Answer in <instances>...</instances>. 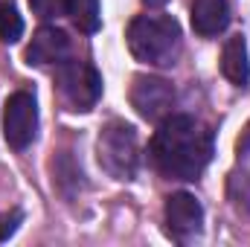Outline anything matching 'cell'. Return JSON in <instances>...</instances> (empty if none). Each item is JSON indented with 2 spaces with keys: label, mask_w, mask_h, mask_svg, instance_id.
Masks as SVG:
<instances>
[{
  "label": "cell",
  "mask_w": 250,
  "mask_h": 247,
  "mask_svg": "<svg viewBox=\"0 0 250 247\" xmlns=\"http://www.w3.org/2000/svg\"><path fill=\"white\" fill-rule=\"evenodd\" d=\"M148 151L160 175L195 181L212 160V131L189 114H172L154 131Z\"/></svg>",
  "instance_id": "6da1fadb"
},
{
  "label": "cell",
  "mask_w": 250,
  "mask_h": 247,
  "mask_svg": "<svg viewBox=\"0 0 250 247\" xmlns=\"http://www.w3.org/2000/svg\"><path fill=\"white\" fill-rule=\"evenodd\" d=\"M125 41L137 62L172 67L181 53V26L169 15H140L131 21Z\"/></svg>",
  "instance_id": "7a4b0ae2"
},
{
  "label": "cell",
  "mask_w": 250,
  "mask_h": 247,
  "mask_svg": "<svg viewBox=\"0 0 250 247\" xmlns=\"http://www.w3.org/2000/svg\"><path fill=\"white\" fill-rule=\"evenodd\" d=\"M99 163L102 169L117 178L131 181L140 163V145H137V131L125 123H108L99 134Z\"/></svg>",
  "instance_id": "3957f363"
},
{
  "label": "cell",
  "mask_w": 250,
  "mask_h": 247,
  "mask_svg": "<svg viewBox=\"0 0 250 247\" xmlns=\"http://www.w3.org/2000/svg\"><path fill=\"white\" fill-rule=\"evenodd\" d=\"M56 82L62 99L73 111H90L102 96V76L87 62H62Z\"/></svg>",
  "instance_id": "277c9868"
},
{
  "label": "cell",
  "mask_w": 250,
  "mask_h": 247,
  "mask_svg": "<svg viewBox=\"0 0 250 247\" xmlns=\"http://www.w3.org/2000/svg\"><path fill=\"white\" fill-rule=\"evenodd\" d=\"M131 105L148 123H163L175 108V87L160 76H137L131 84Z\"/></svg>",
  "instance_id": "5b68a950"
},
{
  "label": "cell",
  "mask_w": 250,
  "mask_h": 247,
  "mask_svg": "<svg viewBox=\"0 0 250 247\" xmlns=\"http://www.w3.org/2000/svg\"><path fill=\"white\" fill-rule=\"evenodd\" d=\"M35 131H38V108H35L32 93H26V90L12 93L6 102V117H3L6 143L15 151H23L35 140Z\"/></svg>",
  "instance_id": "8992f818"
},
{
  "label": "cell",
  "mask_w": 250,
  "mask_h": 247,
  "mask_svg": "<svg viewBox=\"0 0 250 247\" xmlns=\"http://www.w3.org/2000/svg\"><path fill=\"white\" fill-rule=\"evenodd\" d=\"M204 209L189 192H175L166 198V230L175 242H189L201 233Z\"/></svg>",
  "instance_id": "52a82bcc"
},
{
  "label": "cell",
  "mask_w": 250,
  "mask_h": 247,
  "mask_svg": "<svg viewBox=\"0 0 250 247\" xmlns=\"http://www.w3.org/2000/svg\"><path fill=\"white\" fill-rule=\"evenodd\" d=\"M70 56V38L67 32L56 29V26H41L29 47H26V62L35 67H47V64H62Z\"/></svg>",
  "instance_id": "ba28073f"
},
{
  "label": "cell",
  "mask_w": 250,
  "mask_h": 247,
  "mask_svg": "<svg viewBox=\"0 0 250 247\" xmlns=\"http://www.w3.org/2000/svg\"><path fill=\"white\" fill-rule=\"evenodd\" d=\"M189 15H192V29L201 38L218 35L230 23V6H227V0H195Z\"/></svg>",
  "instance_id": "9c48e42d"
},
{
  "label": "cell",
  "mask_w": 250,
  "mask_h": 247,
  "mask_svg": "<svg viewBox=\"0 0 250 247\" xmlns=\"http://www.w3.org/2000/svg\"><path fill=\"white\" fill-rule=\"evenodd\" d=\"M221 73H224L233 84H239V87H245L250 82L248 44H245L242 35H233V38L224 44V53H221Z\"/></svg>",
  "instance_id": "30bf717a"
},
{
  "label": "cell",
  "mask_w": 250,
  "mask_h": 247,
  "mask_svg": "<svg viewBox=\"0 0 250 247\" xmlns=\"http://www.w3.org/2000/svg\"><path fill=\"white\" fill-rule=\"evenodd\" d=\"M70 21L76 23L79 32H96L99 23H102V15H99V0H70V9H67Z\"/></svg>",
  "instance_id": "8fae6325"
},
{
  "label": "cell",
  "mask_w": 250,
  "mask_h": 247,
  "mask_svg": "<svg viewBox=\"0 0 250 247\" xmlns=\"http://www.w3.org/2000/svg\"><path fill=\"white\" fill-rule=\"evenodd\" d=\"M23 35V18L15 6V0H0V41L15 44Z\"/></svg>",
  "instance_id": "7c38bea8"
},
{
  "label": "cell",
  "mask_w": 250,
  "mask_h": 247,
  "mask_svg": "<svg viewBox=\"0 0 250 247\" xmlns=\"http://www.w3.org/2000/svg\"><path fill=\"white\" fill-rule=\"evenodd\" d=\"M32 12L41 18V21H53V18H62L70 9V0H29Z\"/></svg>",
  "instance_id": "4fadbf2b"
},
{
  "label": "cell",
  "mask_w": 250,
  "mask_h": 247,
  "mask_svg": "<svg viewBox=\"0 0 250 247\" xmlns=\"http://www.w3.org/2000/svg\"><path fill=\"white\" fill-rule=\"evenodd\" d=\"M21 209H12V212H0V242H6L15 230H18V224H21Z\"/></svg>",
  "instance_id": "5bb4252c"
},
{
  "label": "cell",
  "mask_w": 250,
  "mask_h": 247,
  "mask_svg": "<svg viewBox=\"0 0 250 247\" xmlns=\"http://www.w3.org/2000/svg\"><path fill=\"white\" fill-rule=\"evenodd\" d=\"M143 3H146V6H163L166 0H143Z\"/></svg>",
  "instance_id": "9a60e30c"
}]
</instances>
